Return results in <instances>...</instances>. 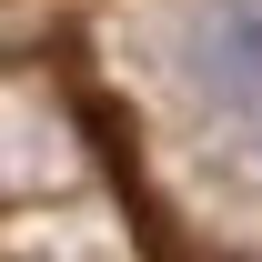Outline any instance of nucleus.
Masks as SVG:
<instances>
[{"label": "nucleus", "mask_w": 262, "mask_h": 262, "mask_svg": "<svg viewBox=\"0 0 262 262\" xmlns=\"http://www.w3.org/2000/svg\"><path fill=\"white\" fill-rule=\"evenodd\" d=\"M192 81L262 141V0H212L192 20Z\"/></svg>", "instance_id": "1"}]
</instances>
